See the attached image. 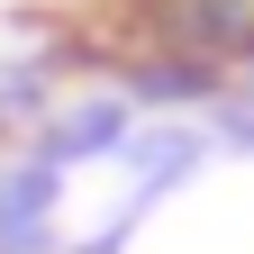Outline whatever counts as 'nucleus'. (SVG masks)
Wrapping results in <instances>:
<instances>
[{"instance_id": "obj_1", "label": "nucleus", "mask_w": 254, "mask_h": 254, "mask_svg": "<svg viewBox=\"0 0 254 254\" xmlns=\"http://www.w3.org/2000/svg\"><path fill=\"white\" fill-rule=\"evenodd\" d=\"M55 164L37 154V164H18V173H0V254H37L46 245V218H55Z\"/></svg>"}, {"instance_id": "obj_2", "label": "nucleus", "mask_w": 254, "mask_h": 254, "mask_svg": "<svg viewBox=\"0 0 254 254\" xmlns=\"http://www.w3.org/2000/svg\"><path fill=\"white\" fill-rule=\"evenodd\" d=\"M236 136H254V100H245V109H236Z\"/></svg>"}]
</instances>
